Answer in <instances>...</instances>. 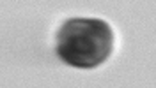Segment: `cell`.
I'll list each match as a JSON object with an SVG mask.
<instances>
[{"mask_svg":"<svg viewBox=\"0 0 156 88\" xmlns=\"http://www.w3.org/2000/svg\"><path fill=\"white\" fill-rule=\"evenodd\" d=\"M114 46L112 30L101 20H71L58 34L57 53L73 67L90 69L103 64Z\"/></svg>","mask_w":156,"mask_h":88,"instance_id":"cell-1","label":"cell"}]
</instances>
